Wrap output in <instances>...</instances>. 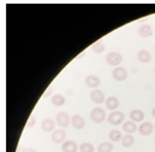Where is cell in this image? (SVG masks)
Segmentation results:
<instances>
[{
	"mask_svg": "<svg viewBox=\"0 0 155 152\" xmlns=\"http://www.w3.org/2000/svg\"><path fill=\"white\" fill-rule=\"evenodd\" d=\"M84 56H85V52H82L81 55H79V56L76 57V60H79V58H81V57H84Z\"/></svg>",
	"mask_w": 155,
	"mask_h": 152,
	"instance_id": "obj_27",
	"label": "cell"
},
{
	"mask_svg": "<svg viewBox=\"0 0 155 152\" xmlns=\"http://www.w3.org/2000/svg\"><path fill=\"white\" fill-rule=\"evenodd\" d=\"M151 114H153V116H154V117H155V107H154V108H153V111H151Z\"/></svg>",
	"mask_w": 155,
	"mask_h": 152,
	"instance_id": "obj_28",
	"label": "cell"
},
{
	"mask_svg": "<svg viewBox=\"0 0 155 152\" xmlns=\"http://www.w3.org/2000/svg\"><path fill=\"white\" fill-rule=\"evenodd\" d=\"M79 148H80V152H93L94 151L93 145L90 142H82Z\"/></svg>",
	"mask_w": 155,
	"mask_h": 152,
	"instance_id": "obj_23",
	"label": "cell"
},
{
	"mask_svg": "<svg viewBox=\"0 0 155 152\" xmlns=\"http://www.w3.org/2000/svg\"><path fill=\"white\" fill-rule=\"evenodd\" d=\"M154 51H155V46H154Z\"/></svg>",
	"mask_w": 155,
	"mask_h": 152,
	"instance_id": "obj_30",
	"label": "cell"
},
{
	"mask_svg": "<svg viewBox=\"0 0 155 152\" xmlns=\"http://www.w3.org/2000/svg\"><path fill=\"white\" fill-rule=\"evenodd\" d=\"M154 72H155V68H154Z\"/></svg>",
	"mask_w": 155,
	"mask_h": 152,
	"instance_id": "obj_31",
	"label": "cell"
},
{
	"mask_svg": "<svg viewBox=\"0 0 155 152\" xmlns=\"http://www.w3.org/2000/svg\"><path fill=\"white\" fill-rule=\"evenodd\" d=\"M154 130H155V124H154Z\"/></svg>",
	"mask_w": 155,
	"mask_h": 152,
	"instance_id": "obj_29",
	"label": "cell"
},
{
	"mask_svg": "<svg viewBox=\"0 0 155 152\" xmlns=\"http://www.w3.org/2000/svg\"><path fill=\"white\" fill-rule=\"evenodd\" d=\"M21 152H38V151L35 148H33V147H24V148H22Z\"/></svg>",
	"mask_w": 155,
	"mask_h": 152,
	"instance_id": "obj_25",
	"label": "cell"
},
{
	"mask_svg": "<svg viewBox=\"0 0 155 152\" xmlns=\"http://www.w3.org/2000/svg\"><path fill=\"white\" fill-rule=\"evenodd\" d=\"M104 49H105V46H104V40H103V39L97 40V41H96L94 44H92V46H91V50H92L93 52H96V54L103 52Z\"/></svg>",
	"mask_w": 155,
	"mask_h": 152,
	"instance_id": "obj_18",
	"label": "cell"
},
{
	"mask_svg": "<svg viewBox=\"0 0 155 152\" xmlns=\"http://www.w3.org/2000/svg\"><path fill=\"white\" fill-rule=\"evenodd\" d=\"M90 98L94 102V103H103V102H105V97H104V92L102 91V90H99V89H93L92 91H91V94H90Z\"/></svg>",
	"mask_w": 155,
	"mask_h": 152,
	"instance_id": "obj_5",
	"label": "cell"
},
{
	"mask_svg": "<svg viewBox=\"0 0 155 152\" xmlns=\"http://www.w3.org/2000/svg\"><path fill=\"white\" fill-rule=\"evenodd\" d=\"M127 71L124 68V67H115L114 71H113V78L116 80V81H122L127 78Z\"/></svg>",
	"mask_w": 155,
	"mask_h": 152,
	"instance_id": "obj_7",
	"label": "cell"
},
{
	"mask_svg": "<svg viewBox=\"0 0 155 152\" xmlns=\"http://www.w3.org/2000/svg\"><path fill=\"white\" fill-rule=\"evenodd\" d=\"M113 148H114V146H113L111 141H104V142L98 145L97 150H98V152H111Z\"/></svg>",
	"mask_w": 155,
	"mask_h": 152,
	"instance_id": "obj_19",
	"label": "cell"
},
{
	"mask_svg": "<svg viewBox=\"0 0 155 152\" xmlns=\"http://www.w3.org/2000/svg\"><path fill=\"white\" fill-rule=\"evenodd\" d=\"M90 118L93 123H102L105 119V111L101 107H94L90 113Z\"/></svg>",
	"mask_w": 155,
	"mask_h": 152,
	"instance_id": "obj_1",
	"label": "cell"
},
{
	"mask_svg": "<svg viewBox=\"0 0 155 152\" xmlns=\"http://www.w3.org/2000/svg\"><path fill=\"white\" fill-rule=\"evenodd\" d=\"M71 120V118L69 117V114L67 112H59L56 116V123L61 126V128H67L69 125V122Z\"/></svg>",
	"mask_w": 155,
	"mask_h": 152,
	"instance_id": "obj_4",
	"label": "cell"
},
{
	"mask_svg": "<svg viewBox=\"0 0 155 152\" xmlns=\"http://www.w3.org/2000/svg\"><path fill=\"white\" fill-rule=\"evenodd\" d=\"M133 142H134V137L131 134H126L121 140V143L124 147H131L133 145Z\"/></svg>",
	"mask_w": 155,
	"mask_h": 152,
	"instance_id": "obj_22",
	"label": "cell"
},
{
	"mask_svg": "<svg viewBox=\"0 0 155 152\" xmlns=\"http://www.w3.org/2000/svg\"><path fill=\"white\" fill-rule=\"evenodd\" d=\"M54 125H56V120H53L52 118H46L42 120L41 123V130L45 133H51L54 131Z\"/></svg>",
	"mask_w": 155,
	"mask_h": 152,
	"instance_id": "obj_8",
	"label": "cell"
},
{
	"mask_svg": "<svg viewBox=\"0 0 155 152\" xmlns=\"http://www.w3.org/2000/svg\"><path fill=\"white\" fill-rule=\"evenodd\" d=\"M35 120H36V117L34 116V114H31L30 117H29V119H28V123H27V125H25V128H31V126H34V124H35Z\"/></svg>",
	"mask_w": 155,
	"mask_h": 152,
	"instance_id": "obj_24",
	"label": "cell"
},
{
	"mask_svg": "<svg viewBox=\"0 0 155 152\" xmlns=\"http://www.w3.org/2000/svg\"><path fill=\"white\" fill-rule=\"evenodd\" d=\"M122 130L126 131L127 134H132V133L137 131V125H136L134 122L127 120V122H124V124H122Z\"/></svg>",
	"mask_w": 155,
	"mask_h": 152,
	"instance_id": "obj_16",
	"label": "cell"
},
{
	"mask_svg": "<svg viewBox=\"0 0 155 152\" xmlns=\"http://www.w3.org/2000/svg\"><path fill=\"white\" fill-rule=\"evenodd\" d=\"M154 141H155V139H154Z\"/></svg>",
	"mask_w": 155,
	"mask_h": 152,
	"instance_id": "obj_32",
	"label": "cell"
},
{
	"mask_svg": "<svg viewBox=\"0 0 155 152\" xmlns=\"http://www.w3.org/2000/svg\"><path fill=\"white\" fill-rule=\"evenodd\" d=\"M125 120V114L120 111H113L108 116V122L111 125H119Z\"/></svg>",
	"mask_w": 155,
	"mask_h": 152,
	"instance_id": "obj_2",
	"label": "cell"
},
{
	"mask_svg": "<svg viewBox=\"0 0 155 152\" xmlns=\"http://www.w3.org/2000/svg\"><path fill=\"white\" fill-rule=\"evenodd\" d=\"M52 90H53V89H52V86H48V89H47V90L45 91V94H44V97H47V96L52 92Z\"/></svg>",
	"mask_w": 155,
	"mask_h": 152,
	"instance_id": "obj_26",
	"label": "cell"
},
{
	"mask_svg": "<svg viewBox=\"0 0 155 152\" xmlns=\"http://www.w3.org/2000/svg\"><path fill=\"white\" fill-rule=\"evenodd\" d=\"M78 143L73 140L64 141L62 145V152H78Z\"/></svg>",
	"mask_w": 155,
	"mask_h": 152,
	"instance_id": "obj_11",
	"label": "cell"
},
{
	"mask_svg": "<svg viewBox=\"0 0 155 152\" xmlns=\"http://www.w3.org/2000/svg\"><path fill=\"white\" fill-rule=\"evenodd\" d=\"M85 83H86V85H87L88 88H93V89H96V88L101 84V79H99V77L96 75V74H90V75L86 77Z\"/></svg>",
	"mask_w": 155,
	"mask_h": 152,
	"instance_id": "obj_9",
	"label": "cell"
},
{
	"mask_svg": "<svg viewBox=\"0 0 155 152\" xmlns=\"http://www.w3.org/2000/svg\"><path fill=\"white\" fill-rule=\"evenodd\" d=\"M105 61H107V63L110 64V66L119 67V64L122 62V55L119 54V52H115V51L109 52V54L107 55V57H105Z\"/></svg>",
	"mask_w": 155,
	"mask_h": 152,
	"instance_id": "obj_3",
	"label": "cell"
},
{
	"mask_svg": "<svg viewBox=\"0 0 155 152\" xmlns=\"http://www.w3.org/2000/svg\"><path fill=\"white\" fill-rule=\"evenodd\" d=\"M65 131L63 129H57L52 133V141L56 142V143H63L64 140H65Z\"/></svg>",
	"mask_w": 155,
	"mask_h": 152,
	"instance_id": "obj_10",
	"label": "cell"
},
{
	"mask_svg": "<svg viewBox=\"0 0 155 152\" xmlns=\"http://www.w3.org/2000/svg\"><path fill=\"white\" fill-rule=\"evenodd\" d=\"M70 123H71L73 128H75V129H82L85 126V119L80 114H74L71 117Z\"/></svg>",
	"mask_w": 155,
	"mask_h": 152,
	"instance_id": "obj_13",
	"label": "cell"
},
{
	"mask_svg": "<svg viewBox=\"0 0 155 152\" xmlns=\"http://www.w3.org/2000/svg\"><path fill=\"white\" fill-rule=\"evenodd\" d=\"M122 134H121V131L120 130H116V129H113V130H110V133H109V140L111 141V142H117V141H120V140H122Z\"/></svg>",
	"mask_w": 155,
	"mask_h": 152,
	"instance_id": "obj_21",
	"label": "cell"
},
{
	"mask_svg": "<svg viewBox=\"0 0 155 152\" xmlns=\"http://www.w3.org/2000/svg\"><path fill=\"white\" fill-rule=\"evenodd\" d=\"M105 106H107V108L108 109H110V111H116V108L119 107V105H120V102H119V98H116L115 96H109L107 100H105Z\"/></svg>",
	"mask_w": 155,
	"mask_h": 152,
	"instance_id": "obj_14",
	"label": "cell"
},
{
	"mask_svg": "<svg viewBox=\"0 0 155 152\" xmlns=\"http://www.w3.org/2000/svg\"><path fill=\"white\" fill-rule=\"evenodd\" d=\"M137 58L142 63H148L151 60V55H150V52L148 50H139L138 54H137Z\"/></svg>",
	"mask_w": 155,
	"mask_h": 152,
	"instance_id": "obj_15",
	"label": "cell"
},
{
	"mask_svg": "<svg viewBox=\"0 0 155 152\" xmlns=\"http://www.w3.org/2000/svg\"><path fill=\"white\" fill-rule=\"evenodd\" d=\"M154 131V125L150 122H142L138 126V133L143 136H148Z\"/></svg>",
	"mask_w": 155,
	"mask_h": 152,
	"instance_id": "obj_6",
	"label": "cell"
},
{
	"mask_svg": "<svg viewBox=\"0 0 155 152\" xmlns=\"http://www.w3.org/2000/svg\"><path fill=\"white\" fill-rule=\"evenodd\" d=\"M130 118H131V120L132 122H142L143 119H144V113L140 111V109H133V111H131V113H130Z\"/></svg>",
	"mask_w": 155,
	"mask_h": 152,
	"instance_id": "obj_17",
	"label": "cell"
},
{
	"mask_svg": "<svg viewBox=\"0 0 155 152\" xmlns=\"http://www.w3.org/2000/svg\"><path fill=\"white\" fill-rule=\"evenodd\" d=\"M138 35L140 38H149L153 35V28L149 24H142L138 28Z\"/></svg>",
	"mask_w": 155,
	"mask_h": 152,
	"instance_id": "obj_12",
	"label": "cell"
},
{
	"mask_svg": "<svg viewBox=\"0 0 155 152\" xmlns=\"http://www.w3.org/2000/svg\"><path fill=\"white\" fill-rule=\"evenodd\" d=\"M51 102H52V105L61 107V106H63L65 103V97L63 95H61V94H54L52 96V98H51Z\"/></svg>",
	"mask_w": 155,
	"mask_h": 152,
	"instance_id": "obj_20",
	"label": "cell"
}]
</instances>
